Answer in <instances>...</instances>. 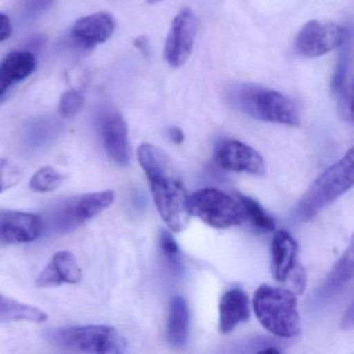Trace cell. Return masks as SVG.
Returning a JSON list of instances; mask_svg holds the SVG:
<instances>
[{
    "label": "cell",
    "mask_w": 354,
    "mask_h": 354,
    "mask_svg": "<svg viewBox=\"0 0 354 354\" xmlns=\"http://www.w3.org/2000/svg\"><path fill=\"white\" fill-rule=\"evenodd\" d=\"M353 149L323 171L298 204V215L308 219L318 214L353 185Z\"/></svg>",
    "instance_id": "5b68a950"
},
{
    "label": "cell",
    "mask_w": 354,
    "mask_h": 354,
    "mask_svg": "<svg viewBox=\"0 0 354 354\" xmlns=\"http://www.w3.org/2000/svg\"><path fill=\"white\" fill-rule=\"evenodd\" d=\"M297 250V243L288 232L275 233L272 240V270L277 281H287L295 270Z\"/></svg>",
    "instance_id": "e0dca14e"
},
{
    "label": "cell",
    "mask_w": 354,
    "mask_h": 354,
    "mask_svg": "<svg viewBox=\"0 0 354 354\" xmlns=\"http://www.w3.org/2000/svg\"><path fill=\"white\" fill-rule=\"evenodd\" d=\"M163 0H146V3L150 6L157 5V3H160Z\"/></svg>",
    "instance_id": "d6a6232c"
},
{
    "label": "cell",
    "mask_w": 354,
    "mask_h": 354,
    "mask_svg": "<svg viewBox=\"0 0 354 354\" xmlns=\"http://www.w3.org/2000/svg\"><path fill=\"white\" fill-rule=\"evenodd\" d=\"M217 160L223 169L237 173L262 175L265 171L263 157L252 147L239 140H225L217 151Z\"/></svg>",
    "instance_id": "7c38bea8"
},
{
    "label": "cell",
    "mask_w": 354,
    "mask_h": 354,
    "mask_svg": "<svg viewBox=\"0 0 354 354\" xmlns=\"http://www.w3.org/2000/svg\"><path fill=\"white\" fill-rule=\"evenodd\" d=\"M44 221L21 211H0V244L30 243L40 237Z\"/></svg>",
    "instance_id": "8fae6325"
},
{
    "label": "cell",
    "mask_w": 354,
    "mask_h": 354,
    "mask_svg": "<svg viewBox=\"0 0 354 354\" xmlns=\"http://www.w3.org/2000/svg\"><path fill=\"white\" fill-rule=\"evenodd\" d=\"M198 32V19L189 8L174 18L165 46V59L171 67H182L189 59Z\"/></svg>",
    "instance_id": "9c48e42d"
},
{
    "label": "cell",
    "mask_w": 354,
    "mask_h": 354,
    "mask_svg": "<svg viewBox=\"0 0 354 354\" xmlns=\"http://www.w3.org/2000/svg\"><path fill=\"white\" fill-rule=\"evenodd\" d=\"M259 353H281V350L277 349L275 346H268V348L266 349H262L259 351Z\"/></svg>",
    "instance_id": "1f68e13d"
},
{
    "label": "cell",
    "mask_w": 354,
    "mask_h": 354,
    "mask_svg": "<svg viewBox=\"0 0 354 354\" xmlns=\"http://www.w3.org/2000/svg\"><path fill=\"white\" fill-rule=\"evenodd\" d=\"M230 102L254 119L281 125H300L295 103L283 93L254 84H238L227 93Z\"/></svg>",
    "instance_id": "7a4b0ae2"
},
{
    "label": "cell",
    "mask_w": 354,
    "mask_h": 354,
    "mask_svg": "<svg viewBox=\"0 0 354 354\" xmlns=\"http://www.w3.org/2000/svg\"><path fill=\"white\" fill-rule=\"evenodd\" d=\"M36 68V59L28 51L10 53L0 64V101L18 82L28 78Z\"/></svg>",
    "instance_id": "9a60e30c"
},
{
    "label": "cell",
    "mask_w": 354,
    "mask_h": 354,
    "mask_svg": "<svg viewBox=\"0 0 354 354\" xmlns=\"http://www.w3.org/2000/svg\"><path fill=\"white\" fill-rule=\"evenodd\" d=\"M48 316L44 310L0 294V321L43 323Z\"/></svg>",
    "instance_id": "d6986e66"
},
{
    "label": "cell",
    "mask_w": 354,
    "mask_h": 354,
    "mask_svg": "<svg viewBox=\"0 0 354 354\" xmlns=\"http://www.w3.org/2000/svg\"><path fill=\"white\" fill-rule=\"evenodd\" d=\"M134 46L140 50V53H144L145 55H148L150 53V48H149L148 38L146 36H140L136 38L133 42Z\"/></svg>",
    "instance_id": "f1b7e54d"
},
{
    "label": "cell",
    "mask_w": 354,
    "mask_h": 354,
    "mask_svg": "<svg viewBox=\"0 0 354 354\" xmlns=\"http://www.w3.org/2000/svg\"><path fill=\"white\" fill-rule=\"evenodd\" d=\"M343 324L345 328H350L353 325V306H349L347 313L345 314V318L343 319Z\"/></svg>",
    "instance_id": "4dcf8cb0"
},
{
    "label": "cell",
    "mask_w": 354,
    "mask_h": 354,
    "mask_svg": "<svg viewBox=\"0 0 354 354\" xmlns=\"http://www.w3.org/2000/svg\"><path fill=\"white\" fill-rule=\"evenodd\" d=\"M115 196L113 190H105L66 198L49 209L47 225L59 234L75 231L106 210L113 204Z\"/></svg>",
    "instance_id": "8992f818"
},
{
    "label": "cell",
    "mask_w": 354,
    "mask_h": 354,
    "mask_svg": "<svg viewBox=\"0 0 354 354\" xmlns=\"http://www.w3.org/2000/svg\"><path fill=\"white\" fill-rule=\"evenodd\" d=\"M84 105V97L77 91H68L64 93L59 101V113L65 119L75 117Z\"/></svg>",
    "instance_id": "d4e9b609"
},
{
    "label": "cell",
    "mask_w": 354,
    "mask_h": 354,
    "mask_svg": "<svg viewBox=\"0 0 354 354\" xmlns=\"http://www.w3.org/2000/svg\"><path fill=\"white\" fill-rule=\"evenodd\" d=\"M57 133L53 121H37L26 130V142L32 148H40L50 142Z\"/></svg>",
    "instance_id": "7402d4cb"
},
{
    "label": "cell",
    "mask_w": 354,
    "mask_h": 354,
    "mask_svg": "<svg viewBox=\"0 0 354 354\" xmlns=\"http://www.w3.org/2000/svg\"><path fill=\"white\" fill-rule=\"evenodd\" d=\"M11 34V20L5 14H0V42H3L9 39Z\"/></svg>",
    "instance_id": "83f0119b"
},
{
    "label": "cell",
    "mask_w": 354,
    "mask_h": 354,
    "mask_svg": "<svg viewBox=\"0 0 354 354\" xmlns=\"http://www.w3.org/2000/svg\"><path fill=\"white\" fill-rule=\"evenodd\" d=\"M189 327V310L185 299L176 296L169 306L167 319V337L169 345L176 348L184 347L187 342Z\"/></svg>",
    "instance_id": "ac0fdd59"
},
{
    "label": "cell",
    "mask_w": 354,
    "mask_h": 354,
    "mask_svg": "<svg viewBox=\"0 0 354 354\" xmlns=\"http://www.w3.org/2000/svg\"><path fill=\"white\" fill-rule=\"evenodd\" d=\"M352 277H353V248L350 245L347 252L329 273L328 279H326L321 290V295L322 297H330L331 295L343 289L344 286L351 281Z\"/></svg>",
    "instance_id": "ffe728a7"
},
{
    "label": "cell",
    "mask_w": 354,
    "mask_h": 354,
    "mask_svg": "<svg viewBox=\"0 0 354 354\" xmlns=\"http://www.w3.org/2000/svg\"><path fill=\"white\" fill-rule=\"evenodd\" d=\"M82 269L78 266L75 257L67 250H61L53 257L48 265L37 279L39 288H53L63 283H80Z\"/></svg>",
    "instance_id": "5bb4252c"
},
{
    "label": "cell",
    "mask_w": 354,
    "mask_h": 354,
    "mask_svg": "<svg viewBox=\"0 0 354 354\" xmlns=\"http://www.w3.org/2000/svg\"><path fill=\"white\" fill-rule=\"evenodd\" d=\"M169 136L175 144H182L184 140V133L179 127H171L169 130Z\"/></svg>",
    "instance_id": "f546056e"
},
{
    "label": "cell",
    "mask_w": 354,
    "mask_h": 354,
    "mask_svg": "<svg viewBox=\"0 0 354 354\" xmlns=\"http://www.w3.org/2000/svg\"><path fill=\"white\" fill-rule=\"evenodd\" d=\"M21 179V171L17 165L7 158L0 159V194L13 187Z\"/></svg>",
    "instance_id": "484cf974"
},
{
    "label": "cell",
    "mask_w": 354,
    "mask_h": 354,
    "mask_svg": "<svg viewBox=\"0 0 354 354\" xmlns=\"http://www.w3.org/2000/svg\"><path fill=\"white\" fill-rule=\"evenodd\" d=\"M115 30V20L111 14H92L75 22L70 32V40L80 48L92 49L106 42Z\"/></svg>",
    "instance_id": "4fadbf2b"
},
{
    "label": "cell",
    "mask_w": 354,
    "mask_h": 354,
    "mask_svg": "<svg viewBox=\"0 0 354 354\" xmlns=\"http://www.w3.org/2000/svg\"><path fill=\"white\" fill-rule=\"evenodd\" d=\"M159 243H160L161 252L171 265V268L177 271L181 270V252H180L179 245L169 231L161 232Z\"/></svg>",
    "instance_id": "cb8c5ba5"
},
{
    "label": "cell",
    "mask_w": 354,
    "mask_h": 354,
    "mask_svg": "<svg viewBox=\"0 0 354 354\" xmlns=\"http://www.w3.org/2000/svg\"><path fill=\"white\" fill-rule=\"evenodd\" d=\"M45 337L53 345L69 351L119 354L127 348L123 335L109 325L59 327L47 331Z\"/></svg>",
    "instance_id": "277c9868"
},
{
    "label": "cell",
    "mask_w": 354,
    "mask_h": 354,
    "mask_svg": "<svg viewBox=\"0 0 354 354\" xmlns=\"http://www.w3.org/2000/svg\"><path fill=\"white\" fill-rule=\"evenodd\" d=\"M187 207L190 215L215 229H227L246 221L240 201L217 188H203L194 192L188 196Z\"/></svg>",
    "instance_id": "52a82bcc"
},
{
    "label": "cell",
    "mask_w": 354,
    "mask_h": 354,
    "mask_svg": "<svg viewBox=\"0 0 354 354\" xmlns=\"http://www.w3.org/2000/svg\"><path fill=\"white\" fill-rule=\"evenodd\" d=\"M98 130L111 160L120 167L127 165L130 160L128 128L121 113L115 109H105L98 119Z\"/></svg>",
    "instance_id": "30bf717a"
},
{
    "label": "cell",
    "mask_w": 354,
    "mask_h": 354,
    "mask_svg": "<svg viewBox=\"0 0 354 354\" xmlns=\"http://www.w3.org/2000/svg\"><path fill=\"white\" fill-rule=\"evenodd\" d=\"M55 0H26L22 8V17L26 21L37 19L50 9Z\"/></svg>",
    "instance_id": "4316f807"
},
{
    "label": "cell",
    "mask_w": 354,
    "mask_h": 354,
    "mask_svg": "<svg viewBox=\"0 0 354 354\" xmlns=\"http://www.w3.org/2000/svg\"><path fill=\"white\" fill-rule=\"evenodd\" d=\"M64 176L53 167H44L39 169L32 179L30 186L38 192H51L57 189L63 183Z\"/></svg>",
    "instance_id": "603a6c76"
},
{
    "label": "cell",
    "mask_w": 354,
    "mask_h": 354,
    "mask_svg": "<svg viewBox=\"0 0 354 354\" xmlns=\"http://www.w3.org/2000/svg\"><path fill=\"white\" fill-rule=\"evenodd\" d=\"M138 160L150 183L159 214L173 232L185 229L189 221L188 194L169 157L158 147L144 144L138 148Z\"/></svg>",
    "instance_id": "6da1fadb"
},
{
    "label": "cell",
    "mask_w": 354,
    "mask_h": 354,
    "mask_svg": "<svg viewBox=\"0 0 354 354\" xmlns=\"http://www.w3.org/2000/svg\"><path fill=\"white\" fill-rule=\"evenodd\" d=\"M254 308L259 322L273 335L294 337L299 333L297 300L290 290L260 286L254 294Z\"/></svg>",
    "instance_id": "3957f363"
},
{
    "label": "cell",
    "mask_w": 354,
    "mask_h": 354,
    "mask_svg": "<svg viewBox=\"0 0 354 354\" xmlns=\"http://www.w3.org/2000/svg\"><path fill=\"white\" fill-rule=\"evenodd\" d=\"M237 198L243 207L246 221H250L259 231L272 232L275 230V221L262 206L254 198L238 194Z\"/></svg>",
    "instance_id": "44dd1931"
},
{
    "label": "cell",
    "mask_w": 354,
    "mask_h": 354,
    "mask_svg": "<svg viewBox=\"0 0 354 354\" xmlns=\"http://www.w3.org/2000/svg\"><path fill=\"white\" fill-rule=\"evenodd\" d=\"M250 313L248 295L241 289L225 292L219 304V329L221 333L233 331L240 323L248 320Z\"/></svg>",
    "instance_id": "2e32d148"
},
{
    "label": "cell",
    "mask_w": 354,
    "mask_h": 354,
    "mask_svg": "<svg viewBox=\"0 0 354 354\" xmlns=\"http://www.w3.org/2000/svg\"><path fill=\"white\" fill-rule=\"evenodd\" d=\"M347 39L345 28L333 22L312 20L298 32L295 39V49L308 59L322 57L337 47Z\"/></svg>",
    "instance_id": "ba28073f"
}]
</instances>
